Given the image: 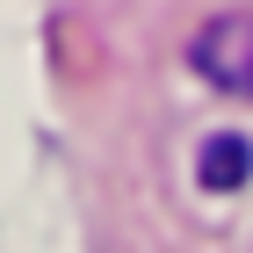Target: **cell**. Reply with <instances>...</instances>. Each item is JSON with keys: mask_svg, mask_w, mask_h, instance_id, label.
Here are the masks:
<instances>
[{"mask_svg": "<svg viewBox=\"0 0 253 253\" xmlns=\"http://www.w3.org/2000/svg\"><path fill=\"white\" fill-rule=\"evenodd\" d=\"M188 65L210 80V87L253 101V15H217L210 29L188 43Z\"/></svg>", "mask_w": 253, "mask_h": 253, "instance_id": "cell-1", "label": "cell"}, {"mask_svg": "<svg viewBox=\"0 0 253 253\" xmlns=\"http://www.w3.org/2000/svg\"><path fill=\"white\" fill-rule=\"evenodd\" d=\"M246 167H253L246 137H210V152H203V181H210V188H239Z\"/></svg>", "mask_w": 253, "mask_h": 253, "instance_id": "cell-2", "label": "cell"}]
</instances>
